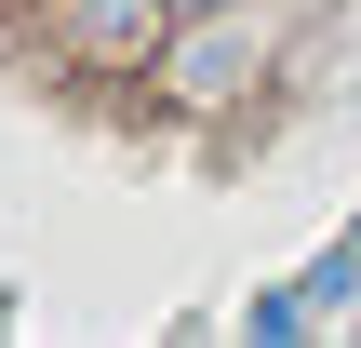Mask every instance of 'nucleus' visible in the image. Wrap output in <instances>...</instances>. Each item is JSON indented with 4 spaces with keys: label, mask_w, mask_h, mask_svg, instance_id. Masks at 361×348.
<instances>
[{
    "label": "nucleus",
    "mask_w": 361,
    "mask_h": 348,
    "mask_svg": "<svg viewBox=\"0 0 361 348\" xmlns=\"http://www.w3.org/2000/svg\"><path fill=\"white\" fill-rule=\"evenodd\" d=\"M54 27L94 54V67H121V54H161V27H174V0H54Z\"/></svg>",
    "instance_id": "f03ea898"
},
{
    "label": "nucleus",
    "mask_w": 361,
    "mask_h": 348,
    "mask_svg": "<svg viewBox=\"0 0 361 348\" xmlns=\"http://www.w3.org/2000/svg\"><path fill=\"white\" fill-rule=\"evenodd\" d=\"M268 0H228V13H174L161 27V107H188V121H214V107H241L255 80H268Z\"/></svg>",
    "instance_id": "f257e3e1"
},
{
    "label": "nucleus",
    "mask_w": 361,
    "mask_h": 348,
    "mask_svg": "<svg viewBox=\"0 0 361 348\" xmlns=\"http://www.w3.org/2000/svg\"><path fill=\"white\" fill-rule=\"evenodd\" d=\"M174 13H228V0H174Z\"/></svg>",
    "instance_id": "7ed1b4c3"
}]
</instances>
